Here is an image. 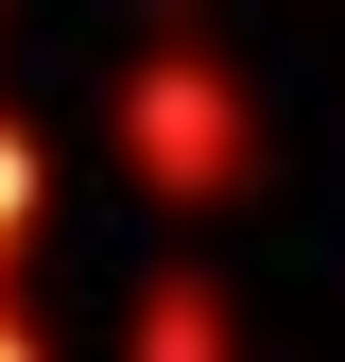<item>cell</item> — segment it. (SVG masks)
<instances>
[{
  "mask_svg": "<svg viewBox=\"0 0 345 362\" xmlns=\"http://www.w3.org/2000/svg\"><path fill=\"white\" fill-rule=\"evenodd\" d=\"M139 139H156V190H225V104H207V69H190V52H156Z\"/></svg>",
  "mask_w": 345,
  "mask_h": 362,
  "instance_id": "1",
  "label": "cell"
},
{
  "mask_svg": "<svg viewBox=\"0 0 345 362\" xmlns=\"http://www.w3.org/2000/svg\"><path fill=\"white\" fill-rule=\"evenodd\" d=\"M156 362H207V293H156Z\"/></svg>",
  "mask_w": 345,
  "mask_h": 362,
  "instance_id": "2",
  "label": "cell"
},
{
  "mask_svg": "<svg viewBox=\"0 0 345 362\" xmlns=\"http://www.w3.org/2000/svg\"><path fill=\"white\" fill-rule=\"evenodd\" d=\"M18 207H35V156H18V139H0V242H18Z\"/></svg>",
  "mask_w": 345,
  "mask_h": 362,
  "instance_id": "3",
  "label": "cell"
},
{
  "mask_svg": "<svg viewBox=\"0 0 345 362\" xmlns=\"http://www.w3.org/2000/svg\"><path fill=\"white\" fill-rule=\"evenodd\" d=\"M0 362H35V328H18V293H0Z\"/></svg>",
  "mask_w": 345,
  "mask_h": 362,
  "instance_id": "4",
  "label": "cell"
}]
</instances>
